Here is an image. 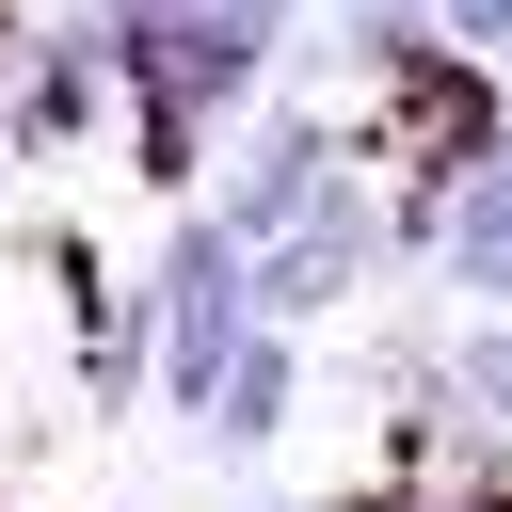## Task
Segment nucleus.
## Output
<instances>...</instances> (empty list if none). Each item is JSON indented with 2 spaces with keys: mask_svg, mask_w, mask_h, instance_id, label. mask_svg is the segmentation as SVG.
Instances as JSON below:
<instances>
[{
  "mask_svg": "<svg viewBox=\"0 0 512 512\" xmlns=\"http://www.w3.org/2000/svg\"><path fill=\"white\" fill-rule=\"evenodd\" d=\"M432 272L464 288V320H512V160H464V176H448V240H432Z\"/></svg>",
  "mask_w": 512,
  "mask_h": 512,
  "instance_id": "obj_5",
  "label": "nucleus"
},
{
  "mask_svg": "<svg viewBox=\"0 0 512 512\" xmlns=\"http://www.w3.org/2000/svg\"><path fill=\"white\" fill-rule=\"evenodd\" d=\"M144 288H160V400L208 416V384H224L240 336L272 320V304H256V240H240L224 208H176V224L144 240Z\"/></svg>",
  "mask_w": 512,
  "mask_h": 512,
  "instance_id": "obj_1",
  "label": "nucleus"
},
{
  "mask_svg": "<svg viewBox=\"0 0 512 512\" xmlns=\"http://www.w3.org/2000/svg\"><path fill=\"white\" fill-rule=\"evenodd\" d=\"M240 16H272V32H288V16H304V0H240Z\"/></svg>",
  "mask_w": 512,
  "mask_h": 512,
  "instance_id": "obj_8",
  "label": "nucleus"
},
{
  "mask_svg": "<svg viewBox=\"0 0 512 512\" xmlns=\"http://www.w3.org/2000/svg\"><path fill=\"white\" fill-rule=\"evenodd\" d=\"M288 416H304V320H256V336H240V368L208 384V416H192V432H208V464H256Z\"/></svg>",
  "mask_w": 512,
  "mask_h": 512,
  "instance_id": "obj_4",
  "label": "nucleus"
},
{
  "mask_svg": "<svg viewBox=\"0 0 512 512\" xmlns=\"http://www.w3.org/2000/svg\"><path fill=\"white\" fill-rule=\"evenodd\" d=\"M448 400L512 448V320H464V336H448Z\"/></svg>",
  "mask_w": 512,
  "mask_h": 512,
  "instance_id": "obj_6",
  "label": "nucleus"
},
{
  "mask_svg": "<svg viewBox=\"0 0 512 512\" xmlns=\"http://www.w3.org/2000/svg\"><path fill=\"white\" fill-rule=\"evenodd\" d=\"M128 80H112V32H96V0H64V16H32L16 48H0V144L16 160H64V144H96V112H112Z\"/></svg>",
  "mask_w": 512,
  "mask_h": 512,
  "instance_id": "obj_3",
  "label": "nucleus"
},
{
  "mask_svg": "<svg viewBox=\"0 0 512 512\" xmlns=\"http://www.w3.org/2000/svg\"><path fill=\"white\" fill-rule=\"evenodd\" d=\"M96 16H112V32H144V16H208V0H96Z\"/></svg>",
  "mask_w": 512,
  "mask_h": 512,
  "instance_id": "obj_7",
  "label": "nucleus"
},
{
  "mask_svg": "<svg viewBox=\"0 0 512 512\" xmlns=\"http://www.w3.org/2000/svg\"><path fill=\"white\" fill-rule=\"evenodd\" d=\"M352 160V128H336V96H256L240 128H224V160H208V208L240 224V240H288L304 208H320V176Z\"/></svg>",
  "mask_w": 512,
  "mask_h": 512,
  "instance_id": "obj_2",
  "label": "nucleus"
},
{
  "mask_svg": "<svg viewBox=\"0 0 512 512\" xmlns=\"http://www.w3.org/2000/svg\"><path fill=\"white\" fill-rule=\"evenodd\" d=\"M0 48H16V16H0Z\"/></svg>",
  "mask_w": 512,
  "mask_h": 512,
  "instance_id": "obj_9",
  "label": "nucleus"
}]
</instances>
